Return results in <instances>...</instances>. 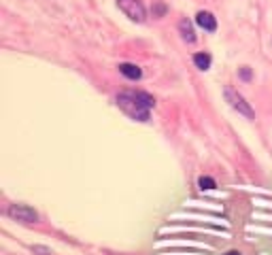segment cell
I'll return each mask as SVG.
<instances>
[{
	"label": "cell",
	"mask_w": 272,
	"mask_h": 255,
	"mask_svg": "<svg viewBox=\"0 0 272 255\" xmlns=\"http://www.w3.org/2000/svg\"><path fill=\"white\" fill-rule=\"evenodd\" d=\"M194 64L198 66L200 70H208L210 68V56H208V53H196V56H194Z\"/></svg>",
	"instance_id": "8"
},
{
	"label": "cell",
	"mask_w": 272,
	"mask_h": 255,
	"mask_svg": "<svg viewBox=\"0 0 272 255\" xmlns=\"http://www.w3.org/2000/svg\"><path fill=\"white\" fill-rule=\"evenodd\" d=\"M6 215L15 221H24V223H34V221H38L36 211L30 209V206H26V204H11L9 209H6Z\"/></svg>",
	"instance_id": "4"
},
{
	"label": "cell",
	"mask_w": 272,
	"mask_h": 255,
	"mask_svg": "<svg viewBox=\"0 0 272 255\" xmlns=\"http://www.w3.org/2000/svg\"><path fill=\"white\" fill-rule=\"evenodd\" d=\"M196 24H198L200 28H204L206 32H215L217 30V19L210 15L208 11H200L198 15H196Z\"/></svg>",
	"instance_id": "5"
},
{
	"label": "cell",
	"mask_w": 272,
	"mask_h": 255,
	"mask_svg": "<svg viewBox=\"0 0 272 255\" xmlns=\"http://www.w3.org/2000/svg\"><path fill=\"white\" fill-rule=\"evenodd\" d=\"M119 72L124 77H128V79H132V81H136V79H140L142 77V70L138 68L136 64H119Z\"/></svg>",
	"instance_id": "6"
},
{
	"label": "cell",
	"mask_w": 272,
	"mask_h": 255,
	"mask_svg": "<svg viewBox=\"0 0 272 255\" xmlns=\"http://www.w3.org/2000/svg\"><path fill=\"white\" fill-rule=\"evenodd\" d=\"M179 30H181V36L185 38L187 43H194V41H196L194 28H192V24H189L187 19H181V22H179Z\"/></svg>",
	"instance_id": "7"
},
{
	"label": "cell",
	"mask_w": 272,
	"mask_h": 255,
	"mask_svg": "<svg viewBox=\"0 0 272 255\" xmlns=\"http://www.w3.org/2000/svg\"><path fill=\"white\" fill-rule=\"evenodd\" d=\"M198 185H200V190H215V181L210 177H200Z\"/></svg>",
	"instance_id": "9"
},
{
	"label": "cell",
	"mask_w": 272,
	"mask_h": 255,
	"mask_svg": "<svg viewBox=\"0 0 272 255\" xmlns=\"http://www.w3.org/2000/svg\"><path fill=\"white\" fill-rule=\"evenodd\" d=\"M119 9L126 13L128 17L132 19V22H138L142 24L147 19V13H145V6H142L140 0H117Z\"/></svg>",
	"instance_id": "2"
},
{
	"label": "cell",
	"mask_w": 272,
	"mask_h": 255,
	"mask_svg": "<svg viewBox=\"0 0 272 255\" xmlns=\"http://www.w3.org/2000/svg\"><path fill=\"white\" fill-rule=\"evenodd\" d=\"M226 255H240V253H238V251H228Z\"/></svg>",
	"instance_id": "10"
},
{
	"label": "cell",
	"mask_w": 272,
	"mask_h": 255,
	"mask_svg": "<svg viewBox=\"0 0 272 255\" xmlns=\"http://www.w3.org/2000/svg\"><path fill=\"white\" fill-rule=\"evenodd\" d=\"M223 94H226V100L230 102V106H232V109H236L238 113H242L244 117H249V119H253V109H251V106L244 102V98L240 96V94H238L234 87H226V90H223Z\"/></svg>",
	"instance_id": "3"
},
{
	"label": "cell",
	"mask_w": 272,
	"mask_h": 255,
	"mask_svg": "<svg viewBox=\"0 0 272 255\" xmlns=\"http://www.w3.org/2000/svg\"><path fill=\"white\" fill-rule=\"evenodd\" d=\"M117 104L121 106V111H124L126 115H130L132 119L147 122L149 111L155 106V100L145 92H121L117 96Z\"/></svg>",
	"instance_id": "1"
}]
</instances>
